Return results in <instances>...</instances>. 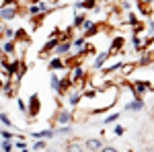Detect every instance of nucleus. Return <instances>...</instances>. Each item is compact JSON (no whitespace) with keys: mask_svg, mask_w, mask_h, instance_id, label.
<instances>
[{"mask_svg":"<svg viewBox=\"0 0 154 152\" xmlns=\"http://www.w3.org/2000/svg\"><path fill=\"white\" fill-rule=\"evenodd\" d=\"M39 111H41V99H39V95H31L29 97V105H27V115L31 117H37L39 115Z\"/></svg>","mask_w":154,"mask_h":152,"instance_id":"obj_1","label":"nucleus"},{"mask_svg":"<svg viewBox=\"0 0 154 152\" xmlns=\"http://www.w3.org/2000/svg\"><path fill=\"white\" fill-rule=\"evenodd\" d=\"M17 17V6H2L0 8V21H12Z\"/></svg>","mask_w":154,"mask_h":152,"instance_id":"obj_2","label":"nucleus"},{"mask_svg":"<svg viewBox=\"0 0 154 152\" xmlns=\"http://www.w3.org/2000/svg\"><path fill=\"white\" fill-rule=\"evenodd\" d=\"M54 121H56L58 126H68V123L72 121V113H70V111H66V109H60Z\"/></svg>","mask_w":154,"mask_h":152,"instance_id":"obj_3","label":"nucleus"},{"mask_svg":"<svg viewBox=\"0 0 154 152\" xmlns=\"http://www.w3.org/2000/svg\"><path fill=\"white\" fill-rule=\"evenodd\" d=\"M131 88H134V93L138 95V97H142L146 91H152V84H150V82H142V80H138V82H134V84H131Z\"/></svg>","mask_w":154,"mask_h":152,"instance_id":"obj_4","label":"nucleus"},{"mask_svg":"<svg viewBox=\"0 0 154 152\" xmlns=\"http://www.w3.org/2000/svg\"><path fill=\"white\" fill-rule=\"evenodd\" d=\"M70 47H72V43L68 41V39H62L58 45L54 47V54H56V56H66V54L70 51Z\"/></svg>","mask_w":154,"mask_h":152,"instance_id":"obj_5","label":"nucleus"},{"mask_svg":"<svg viewBox=\"0 0 154 152\" xmlns=\"http://www.w3.org/2000/svg\"><path fill=\"white\" fill-rule=\"evenodd\" d=\"M43 12H48L45 2H39V0H35V2L29 6V14H31V17H35V14H43Z\"/></svg>","mask_w":154,"mask_h":152,"instance_id":"obj_6","label":"nucleus"},{"mask_svg":"<svg viewBox=\"0 0 154 152\" xmlns=\"http://www.w3.org/2000/svg\"><path fill=\"white\" fill-rule=\"evenodd\" d=\"M144 109V101L142 97H138V99H134V101H130V103H125V111H142Z\"/></svg>","mask_w":154,"mask_h":152,"instance_id":"obj_7","label":"nucleus"},{"mask_svg":"<svg viewBox=\"0 0 154 152\" xmlns=\"http://www.w3.org/2000/svg\"><path fill=\"white\" fill-rule=\"evenodd\" d=\"M31 136H33V138H43V140H48V138H56L58 134H56V129L51 128V129H41V132H33Z\"/></svg>","mask_w":154,"mask_h":152,"instance_id":"obj_8","label":"nucleus"},{"mask_svg":"<svg viewBox=\"0 0 154 152\" xmlns=\"http://www.w3.org/2000/svg\"><path fill=\"white\" fill-rule=\"evenodd\" d=\"M82 78H84V70L80 68V66L72 68V72H70V80L72 82H82Z\"/></svg>","mask_w":154,"mask_h":152,"instance_id":"obj_9","label":"nucleus"},{"mask_svg":"<svg viewBox=\"0 0 154 152\" xmlns=\"http://www.w3.org/2000/svg\"><path fill=\"white\" fill-rule=\"evenodd\" d=\"M64 66H66V62H64V60H62V56H56V58L51 60V62H49V70L54 72V70H60V68H64Z\"/></svg>","mask_w":154,"mask_h":152,"instance_id":"obj_10","label":"nucleus"},{"mask_svg":"<svg viewBox=\"0 0 154 152\" xmlns=\"http://www.w3.org/2000/svg\"><path fill=\"white\" fill-rule=\"evenodd\" d=\"M84 148H86V150H101L103 144H101V140H97V138H91V140H86Z\"/></svg>","mask_w":154,"mask_h":152,"instance_id":"obj_11","label":"nucleus"},{"mask_svg":"<svg viewBox=\"0 0 154 152\" xmlns=\"http://www.w3.org/2000/svg\"><path fill=\"white\" fill-rule=\"evenodd\" d=\"M109 56H111L109 51H103V54H99V56H97V60L93 62V66H95V68H101V66H103V64L107 62V58H109Z\"/></svg>","mask_w":154,"mask_h":152,"instance_id":"obj_12","label":"nucleus"},{"mask_svg":"<svg viewBox=\"0 0 154 152\" xmlns=\"http://www.w3.org/2000/svg\"><path fill=\"white\" fill-rule=\"evenodd\" d=\"M80 99H82V97H80V93H78V91H72L70 93V99H68V101H70V105H78V103H80Z\"/></svg>","mask_w":154,"mask_h":152,"instance_id":"obj_13","label":"nucleus"},{"mask_svg":"<svg viewBox=\"0 0 154 152\" xmlns=\"http://www.w3.org/2000/svg\"><path fill=\"white\" fill-rule=\"evenodd\" d=\"M49 84H51V88H54L56 93H60V78L56 76V74H51V78H49Z\"/></svg>","mask_w":154,"mask_h":152,"instance_id":"obj_14","label":"nucleus"},{"mask_svg":"<svg viewBox=\"0 0 154 152\" xmlns=\"http://www.w3.org/2000/svg\"><path fill=\"white\" fill-rule=\"evenodd\" d=\"M2 51H4V54H14V41H6V43H4V45H2Z\"/></svg>","mask_w":154,"mask_h":152,"instance_id":"obj_15","label":"nucleus"},{"mask_svg":"<svg viewBox=\"0 0 154 152\" xmlns=\"http://www.w3.org/2000/svg\"><path fill=\"white\" fill-rule=\"evenodd\" d=\"M0 121H2V123H4L6 128H12V121H11V117L6 115L4 111H0Z\"/></svg>","mask_w":154,"mask_h":152,"instance_id":"obj_16","label":"nucleus"},{"mask_svg":"<svg viewBox=\"0 0 154 152\" xmlns=\"http://www.w3.org/2000/svg\"><path fill=\"white\" fill-rule=\"evenodd\" d=\"M84 43H86V37H84V35H82V37H76V39L72 41V45L76 47V49H80V47H82Z\"/></svg>","mask_w":154,"mask_h":152,"instance_id":"obj_17","label":"nucleus"},{"mask_svg":"<svg viewBox=\"0 0 154 152\" xmlns=\"http://www.w3.org/2000/svg\"><path fill=\"white\" fill-rule=\"evenodd\" d=\"M4 152H11L12 148H14V144H12V140H2V146H0Z\"/></svg>","mask_w":154,"mask_h":152,"instance_id":"obj_18","label":"nucleus"},{"mask_svg":"<svg viewBox=\"0 0 154 152\" xmlns=\"http://www.w3.org/2000/svg\"><path fill=\"white\" fill-rule=\"evenodd\" d=\"M17 138H19V142L14 144V148H19V150H27L29 146H27V142L23 140V136H17Z\"/></svg>","mask_w":154,"mask_h":152,"instance_id":"obj_19","label":"nucleus"},{"mask_svg":"<svg viewBox=\"0 0 154 152\" xmlns=\"http://www.w3.org/2000/svg\"><path fill=\"white\" fill-rule=\"evenodd\" d=\"M33 150H45V140L43 138H37V142L33 144Z\"/></svg>","mask_w":154,"mask_h":152,"instance_id":"obj_20","label":"nucleus"},{"mask_svg":"<svg viewBox=\"0 0 154 152\" xmlns=\"http://www.w3.org/2000/svg\"><path fill=\"white\" fill-rule=\"evenodd\" d=\"M121 45H123V37H115V41H113V49H119ZM113 49H109V54H111Z\"/></svg>","mask_w":154,"mask_h":152,"instance_id":"obj_21","label":"nucleus"},{"mask_svg":"<svg viewBox=\"0 0 154 152\" xmlns=\"http://www.w3.org/2000/svg\"><path fill=\"white\" fill-rule=\"evenodd\" d=\"M80 27H82L84 31H88V29H93V27H95V23H93V21H88V19H84Z\"/></svg>","mask_w":154,"mask_h":152,"instance_id":"obj_22","label":"nucleus"},{"mask_svg":"<svg viewBox=\"0 0 154 152\" xmlns=\"http://www.w3.org/2000/svg\"><path fill=\"white\" fill-rule=\"evenodd\" d=\"M0 138H2V140H12L14 136H12L8 129H2V132H0Z\"/></svg>","mask_w":154,"mask_h":152,"instance_id":"obj_23","label":"nucleus"},{"mask_svg":"<svg viewBox=\"0 0 154 152\" xmlns=\"http://www.w3.org/2000/svg\"><path fill=\"white\" fill-rule=\"evenodd\" d=\"M97 6V0H84L82 2V8H95Z\"/></svg>","mask_w":154,"mask_h":152,"instance_id":"obj_24","label":"nucleus"},{"mask_svg":"<svg viewBox=\"0 0 154 152\" xmlns=\"http://www.w3.org/2000/svg\"><path fill=\"white\" fill-rule=\"evenodd\" d=\"M84 19H86L84 14H76V17H74V27H80V25H82V21H84Z\"/></svg>","mask_w":154,"mask_h":152,"instance_id":"obj_25","label":"nucleus"},{"mask_svg":"<svg viewBox=\"0 0 154 152\" xmlns=\"http://www.w3.org/2000/svg\"><path fill=\"white\" fill-rule=\"evenodd\" d=\"M17 105H19V111H21V113H27V103H25L23 99H19Z\"/></svg>","mask_w":154,"mask_h":152,"instance_id":"obj_26","label":"nucleus"},{"mask_svg":"<svg viewBox=\"0 0 154 152\" xmlns=\"http://www.w3.org/2000/svg\"><path fill=\"white\" fill-rule=\"evenodd\" d=\"M117 117H119V113H111V115H107L103 121H105V123H113V121H115Z\"/></svg>","mask_w":154,"mask_h":152,"instance_id":"obj_27","label":"nucleus"},{"mask_svg":"<svg viewBox=\"0 0 154 152\" xmlns=\"http://www.w3.org/2000/svg\"><path fill=\"white\" fill-rule=\"evenodd\" d=\"M113 132H115V136H123V134H125L123 126H115V129H113Z\"/></svg>","mask_w":154,"mask_h":152,"instance_id":"obj_28","label":"nucleus"},{"mask_svg":"<svg viewBox=\"0 0 154 152\" xmlns=\"http://www.w3.org/2000/svg\"><path fill=\"white\" fill-rule=\"evenodd\" d=\"M68 148H70V150H80L82 146H80L78 142H70V144H68Z\"/></svg>","mask_w":154,"mask_h":152,"instance_id":"obj_29","label":"nucleus"},{"mask_svg":"<svg viewBox=\"0 0 154 152\" xmlns=\"http://www.w3.org/2000/svg\"><path fill=\"white\" fill-rule=\"evenodd\" d=\"M150 62H152V60L148 58V56H146V58H140V64H142V66H148Z\"/></svg>","mask_w":154,"mask_h":152,"instance_id":"obj_30","label":"nucleus"},{"mask_svg":"<svg viewBox=\"0 0 154 152\" xmlns=\"http://www.w3.org/2000/svg\"><path fill=\"white\" fill-rule=\"evenodd\" d=\"M4 4H8V6H19V0H4Z\"/></svg>","mask_w":154,"mask_h":152,"instance_id":"obj_31","label":"nucleus"},{"mask_svg":"<svg viewBox=\"0 0 154 152\" xmlns=\"http://www.w3.org/2000/svg\"><path fill=\"white\" fill-rule=\"evenodd\" d=\"M101 150H105V152H115V148H113V146H103Z\"/></svg>","mask_w":154,"mask_h":152,"instance_id":"obj_32","label":"nucleus"},{"mask_svg":"<svg viewBox=\"0 0 154 152\" xmlns=\"http://www.w3.org/2000/svg\"><path fill=\"white\" fill-rule=\"evenodd\" d=\"M2 56H4V51H2V47H0V58H2Z\"/></svg>","mask_w":154,"mask_h":152,"instance_id":"obj_33","label":"nucleus"},{"mask_svg":"<svg viewBox=\"0 0 154 152\" xmlns=\"http://www.w3.org/2000/svg\"><path fill=\"white\" fill-rule=\"evenodd\" d=\"M144 2H152V0H144Z\"/></svg>","mask_w":154,"mask_h":152,"instance_id":"obj_34","label":"nucleus"},{"mask_svg":"<svg viewBox=\"0 0 154 152\" xmlns=\"http://www.w3.org/2000/svg\"><path fill=\"white\" fill-rule=\"evenodd\" d=\"M51 2H56V0H51Z\"/></svg>","mask_w":154,"mask_h":152,"instance_id":"obj_35","label":"nucleus"}]
</instances>
